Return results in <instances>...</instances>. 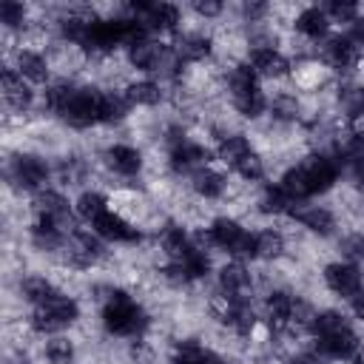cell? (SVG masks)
Masks as SVG:
<instances>
[{"instance_id": "cell-1", "label": "cell", "mask_w": 364, "mask_h": 364, "mask_svg": "<svg viewBox=\"0 0 364 364\" xmlns=\"http://www.w3.org/2000/svg\"><path fill=\"white\" fill-rule=\"evenodd\" d=\"M105 327L117 336H134L145 327V313L125 296V293H114L105 301Z\"/></svg>"}, {"instance_id": "cell-2", "label": "cell", "mask_w": 364, "mask_h": 364, "mask_svg": "<svg viewBox=\"0 0 364 364\" xmlns=\"http://www.w3.org/2000/svg\"><path fill=\"white\" fill-rule=\"evenodd\" d=\"M63 117H65V122H71L77 128H85V125L97 122L100 119V94L97 91H85V88H77L74 97H71V102L65 105Z\"/></svg>"}, {"instance_id": "cell-3", "label": "cell", "mask_w": 364, "mask_h": 364, "mask_svg": "<svg viewBox=\"0 0 364 364\" xmlns=\"http://www.w3.org/2000/svg\"><path fill=\"white\" fill-rule=\"evenodd\" d=\"M324 282H327V287L330 290H336L338 296H355V293H361V270L355 267V264H330L327 270H324Z\"/></svg>"}, {"instance_id": "cell-4", "label": "cell", "mask_w": 364, "mask_h": 364, "mask_svg": "<svg viewBox=\"0 0 364 364\" xmlns=\"http://www.w3.org/2000/svg\"><path fill=\"white\" fill-rule=\"evenodd\" d=\"M318 350L324 355H333V358H355L358 355V338L347 324V327H341V330H336L330 336H321L318 338Z\"/></svg>"}, {"instance_id": "cell-5", "label": "cell", "mask_w": 364, "mask_h": 364, "mask_svg": "<svg viewBox=\"0 0 364 364\" xmlns=\"http://www.w3.org/2000/svg\"><path fill=\"white\" fill-rule=\"evenodd\" d=\"M94 230H97V236L111 239V242H134L136 239V230L114 210H105L102 216H97L94 219Z\"/></svg>"}, {"instance_id": "cell-6", "label": "cell", "mask_w": 364, "mask_h": 364, "mask_svg": "<svg viewBox=\"0 0 364 364\" xmlns=\"http://www.w3.org/2000/svg\"><path fill=\"white\" fill-rule=\"evenodd\" d=\"M162 57H165V48H162L159 43L148 40V37H145V40H136V43L131 46V51H128L131 65H134V68H142V71H159Z\"/></svg>"}, {"instance_id": "cell-7", "label": "cell", "mask_w": 364, "mask_h": 364, "mask_svg": "<svg viewBox=\"0 0 364 364\" xmlns=\"http://www.w3.org/2000/svg\"><path fill=\"white\" fill-rule=\"evenodd\" d=\"M324 57L330 60V65L336 68H353L358 60V46L350 37H333L324 46Z\"/></svg>"}, {"instance_id": "cell-8", "label": "cell", "mask_w": 364, "mask_h": 364, "mask_svg": "<svg viewBox=\"0 0 364 364\" xmlns=\"http://www.w3.org/2000/svg\"><path fill=\"white\" fill-rule=\"evenodd\" d=\"M250 65L256 74L262 77H284L287 74V60L276 51V48H256L253 57H250Z\"/></svg>"}, {"instance_id": "cell-9", "label": "cell", "mask_w": 364, "mask_h": 364, "mask_svg": "<svg viewBox=\"0 0 364 364\" xmlns=\"http://www.w3.org/2000/svg\"><path fill=\"white\" fill-rule=\"evenodd\" d=\"M134 11H142L145 14V23L151 28H159V31H168L179 23V9L171 6V3H154V6H134Z\"/></svg>"}, {"instance_id": "cell-10", "label": "cell", "mask_w": 364, "mask_h": 364, "mask_svg": "<svg viewBox=\"0 0 364 364\" xmlns=\"http://www.w3.org/2000/svg\"><path fill=\"white\" fill-rule=\"evenodd\" d=\"M0 82H3V97H6V102L11 108H26L31 102V88L26 85V80L17 71L6 68L3 77H0Z\"/></svg>"}, {"instance_id": "cell-11", "label": "cell", "mask_w": 364, "mask_h": 364, "mask_svg": "<svg viewBox=\"0 0 364 364\" xmlns=\"http://www.w3.org/2000/svg\"><path fill=\"white\" fill-rule=\"evenodd\" d=\"M304 171H307L313 193H321V191L333 188V182H336V165L330 159H324V156H313L310 162H304Z\"/></svg>"}, {"instance_id": "cell-12", "label": "cell", "mask_w": 364, "mask_h": 364, "mask_svg": "<svg viewBox=\"0 0 364 364\" xmlns=\"http://www.w3.org/2000/svg\"><path fill=\"white\" fill-rule=\"evenodd\" d=\"M100 256H102V247H100V242L91 239L88 233H77V236L68 242V259H71L74 264H80V267L94 264Z\"/></svg>"}, {"instance_id": "cell-13", "label": "cell", "mask_w": 364, "mask_h": 364, "mask_svg": "<svg viewBox=\"0 0 364 364\" xmlns=\"http://www.w3.org/2000/svg\"><path fill=\"white\" fill-rule=\"evenodd\" d=\"M14 176H17V182L23 188H40L46 182V176H48V168L37 156H20L14 162Z\"/></svg>"}, {"instance_id": "cell-14", "label": "cell", "mask_w": 364, "mask_h": 364, "mask_svg": "<svg viewBox=\"0 0 364 364\" xmlns=\"http://www.w3.org/2000/svg\"><path fill=\"white\" fill-rule=\"evenodd\" d=\"M219 282H222V290H225L228 296L239 299V296L247 290V284H250V273H247L239 262H233V264H225V267H222Z\"/></svg>"}, {"instance_id": "cell-15", "label": "cell", "mask_w": 364, "mask_h": 364, "mask_svg": "<svg viewBox=\"0 0 364 364\" xmlns=\"http://www.w3.org/2000/svg\"><path fill=\"white\" fill-rule=\"evenodd\" d=\"M17 74H20L23 80L43 82L46 74H48V63H46L37 51H20V54H17Z\"/></svg>"}, {"instance_id": "cell-16", "label": "cell", "mask_w": 364, "mask_h": 364, "mask_svg": "<svg viewBox=\"0 0 364 364\" xmlns=\"http://www.w3.org/2000/svg\"><path fill=\"white\" fill-rule=\"evenodd\" d=\"M108 162H111L114 171H119V173H125V176H131V173H136V171L142 168L139 151H134V148H128V145H114V148L108 151Z\"/></svg>"}, {"instance_id": "cell-17", "label": "cell", "mask_w": 364, "mask_h": 364, "mask_svg": "<svg viewBox=\"0 0 364 364\" xmlns=\"http://www.w3.org/2000/svg\"><path fill=\"white\" fill-rule=\"evenodd\" d=\"M208 162V148L196 145V142H182L179 148H173V168H205Z\"/></svg>"}, {"instance_id": "cell-18", "label": "cell", "mask_w": 364, "mask_h": 364, "mask_svg": "<svg viewBox=\"0 0 364 364\" xmlns=\"http://www.w3.org/2000/svg\"><path fill=\"white\" fill-rule=\"evenodd\" d=\"M296 213V219L304 225V228H310V230H316V233H330L333 230V216H330V210H324V208H318V205H313V208H299V210H293Z\"/></svg>"}, {"instance_id": "cell-19", "label": "cell", "mask_w": 364, "mask_h": 364, "mask_svg": "<svg viewBox=\"0 0 364 364\" xmlns=\"http://www.w3.org/2000/svg\"><path fill=\"white\" fill-rule=\"evenodd\" d=\"M327 11H321V9H304L299 17H296V28L301 31V34H307V37H321V34H327Z\"/></svg>"}, {"instance_id": "cell-20", "label": "cell", "mask_w": 364, "mask_h": 364, "mask_svg": "<svg viewBox=\"0 0 364 364\" xmlns=\"http://www.w3.org/2000/svg\"><path fill=\"white\" fill-rule=\"evenodd\" d=\"M282 188H284V193H287L293 202H301L304 196H310L313 191H310V179H307V171H304V165H299V168H290V171L284 173V182H282Z\"/></svg>"}, {"instance_id": "cell-21", "label": "cell", "mask_w": 364, "mask_h": 364, "mask_svg": "<svg viewBox=\"0 0 364 364\" xmlns=\"http://www.w3.org/2000/svg\"><path fill=\"white\" fill-rule=\"evenodd\" d=\"M242 233H245V230H242L233 219H216V222L210 225V242L219 245V247H225V250H230Z\"/></svg>"}, {"instance_id": "cell-22", "label": "cell", "mask_w": 364, "mask_h": 364, "mask_svg": "<svg viewBox=\"0 0 364 364\" xmlns=\"http://www.w3.org/2000/svg\"><path fill=\"white\" fill-rule=\"evenodd\" d=\"M193 191L208 196V199H213V196H219L225 191V179L216 171H210V168H199L193 173Z\"/></svg>"}, {"instance_id": "cell-23", "label": "cell", "mask_w": 364, "mask_h": 364, "mask_svg": "<svg viewBox=\"0 0 364 364\" xmlns=\"http://www.w3.org/2000/svg\"><path fill=\"white\" fill-rule=\"evenodd\" d=\"M34 202H37L40 216H54V219H65L68 216V202L57 191H40Z\"/></svg>"}, {"instance_id": "cell-24", "label": "cell", "mask_w": 364, "mask_h": 364, "mask_svg": "<svg viewBox=\"0 0 364 364\" xmlns=\"http://www.w3.org/2000/svg\"><path fill=\"white\" fill-rule=\"evenodd\" d=\"M20 290H23V296L31 301V304H46L51 296H54V287H51V282L46 279V276H28L23 284H20Z\"/></svg>"}, {"instance_id": "cell-25", "label": "cell", "mask_w": 364, "mask_h": 364, "mask_svg": "<svg viewBox=\"0 0 364 364\" xmlns=\"http://www.w3.org/2000/svg\"><path fill=\"white\" fill-rule=\"evenodd\" d=\"M162 250H165L173 262H182L185 253L191 250L185 230H182V228H165V230H162Z\"/></svg>"}, {"instance_id": "cell-26", "label": "cell", "mask_w": 364, "mask_h": 364, "mask_svg": "<svg viewBox=\"0 0 364 364\" xmlns=\"http://www.w3.org/2000/svg\"><path fill=\"white\" fill-rule=\"evenodd\" d=\"M293 307H296L293 296H287L282 290L279 293H270V299H267V316H270L273 324H287L290 316H293Z\"/></svg>"}, {"instance_id": "cell-27", "label": "cell", "mask_w": 364, "mask_h": 364, "mask_svg": "<svg viewBox=\"0 0 364 364\" xmlns=\"http://www.w3.org/2000/svg\"><path fill=\"white\" fill-rule=\"evenodd\" d=\"M293 205H296V202L284 193L282 185H279V188H264V193H262V199H259V208H262L264 213H287Z\"/></svg>"}, {"instance_id": "cell-28", "label": "cell", "mask_w": 364, "mask_h": 364, "mask_svg": "<svg viewBox=\"0 0 364 364\" xmlns=\"http://www.w3.org/2000/svg\"><path fill=\"white\" fill-rule=\"evenodd\" d=\"M159 97H162V91H159L156 82H134V85H128V91H125V100H128L131 105H156Z\"/></svg>"}, {"instance_id": "cell-29", "label": "cell", "mask_w": 364, "mask_h": 364, "mask_svg": "<svg viewBox=\"0 0 364 364\" xmlns=\"http://www.w3.org/2000/svg\"><path fill=\"white\" fill-rule=\"evenodd\" d=\"M128 111V100L119 94H100V119L102 122H119Z\"/></svg>"}, {"instance_id": "cell-30", "label": "cell", "mask_w": 364, "mask_h": 364, "mask_svg": "<svg viewBox=\"0 0 364 364\" xmlns=\"http://www.w3.org/2000/svg\"><path fill=\"white\" fill-rule=\"evenodd\" d=\"M245 154H250V142L245 139V136H225L222 142H219V159L222 162H228V165H236Z\"/></svg>"}, {"instance_id": "cell-31", "label": "cell", "mask_w": 364, "mask_h": 364, "mask_svg": "<svg viewBox=\"0 0 364 364\" xmlns=\"http://www.w3.org/2000/svg\"><path fill=\"white\" fill-rule=\"evenodd\" d=\"M176 264L182 267L185 279H202V276L210 270V262H208L205 250H196V247H191V250L185 253V259H182V262H176Z\"/></svg>"}, {"instance_id": "cell-32", "label": "cell", "mask_w": 364, "mask_h": 364, "mask_svg": "<svg viewBox=\"0 0 364 364\" xmlns=\"http://www.w3.org/2000/svg\"><path fill=\"white\" fill-rule=\"evenodd\" d=\"M40 307H48V310L60 318V324H71V321L77 318V313H80V310H77V301L68 299V296H60V293H54V296H51L46 304H40Z\"/></svg>"}, {"instance_id": "cell-33", "label": "cell", "mask_w": 364, "mask_h": 364, "mask_svg": "<svg viewBox=\"0 0 364 364\" xmlns=\"http://www.w3.org/2000/svg\"><path fill=\"white\" fill-rule=\"evenodd\" d=\"M108 208H105V199L97 193V191H85L80 199H77V213L88 222H94L97 216H102Z\"/></svg>"}, {"instance_id": "cell-34", "label": "cell", "mask_w": 364, "mask_h": 364, "mask_svg": "<svg viewBox=\"0 0 364 364\" xmlns=\"http://www.w3.org/2000/svg\"><path fill=\"white\" fill-rule=\"evenodd\" d=\"M282 250H284L282 233L264 230V233L256 236V256H262V259H276V256H282Z\"/></svg>"}, {"instance_id": "cell-35", "label": "cell", "mask_w": 364, "mask_h": 364, "mask_svg": "<svg viewBox=\"0 0 364 364\" xmlns=\"http://www.w3.org/2000/svg\"><path fill=\"white\" fill-rule=\"evenodd\" d=\"M233 105L245 117H259L262 108H264V97H262L259 88H253V91H245V94H233Z\"/></svg>"}, {"instance_id": "cell-36", "label": "cell", "mask_w": 364, "mask_h": 364, "mask_svg": "<svg viewBox=\"0 0 364 364\" xmlns=\"http://www.w3.org/2000/svg\"><path fill=\"white\" fill-rule=\"evenodd\" d=\"M173 364H222V361L213 353H208V350H202L196 344H185V347H179Z\"/></svg>"}, {"instance_id": "cell-37", "label": "cell", "mask_w": 364, "mask_h": 364, "mask_svg": "<svg viewBox=\"0 0 364 364\" xmlns=\"http://www.w3.org/2000/svg\"><path fill=\"white\" fill-rule=\"evenodd\" d=\"M208 51H210V43L205 37H199V34H191V37L179 40V48H176V54L182 60H202Z\"/></svg>"}, {"instance_id": "cell-38", "label": "cell", "mask_w": 364, "mask_h": 364, "mask_svg": "<svg viewBox=\"0 0 364 364\" xmlns=\"http://www.w3.org/2000/svg\"><path fill=\"white\" fill-rule=\"evenodd\" d=\"M256 88V71L250 65H239L230 71V91L233 94H245Z\"/></svg>"}, {"instance_id": "cell-39", "label": "cell", "mask_w": 364, "mask_h": 364, "mask_svg": "<svg viewBox=\"0 0 364 364\" xmlns=\"http://www.w3.org/2000/svg\"><path fill=\"white\" fill-rule=\"evenodd\" d=\"M341 327H347V321H344V316L336 313V310L318 313L316 321H313V330L318 333V338H321V336H330V333H336V330H341Z\"/></svg>"}, {"instance_id": "cell-40", "label": "cell", "mask_w": 364, "mask_h": 364, "mask_svg": "<svg viewBox=\"0 0 364 364\" xmlns=\"http://www.w3.org/2000/svg\"><path fill=\"white\" fill-rule=\"evenodd\" d=\"M46 358L51 364H68L74 358V344L68 338H51L46 347Z\"/></svg>"}, {"instance_id": "cell-41", "label": "cell", "mask_w": 364, "mask_h": 364, "mask_svg": "<svg viewBox=\"0 0 364 364\" xmlns=\"http://www.w3.org/2000/svg\"><path fill=\"white\" fill-rule=\"evenodd\" d=\"M233 168L239 171V176H245V179H250V182H253V179H262V173H264V165H262L259 154H253V151L245 154Z\"/></svg>"}, {"instance_id": "cell-42", "label": "cell", "mask_w": 364, "mask_h": 364, "mask_svg": "<svg viewBox=\"0 0 364 364\" xmlns=\"http://www.w3.org/2000/svg\"><path fill=\"white\" fill-rule=\"evenodd\" d=\"M31 327L40 330V333H54V330H60L63 324H60V318H57L48 307H37V310L31 313Z\"/></svg>"}, {"instance_id": "cell-43", "label": "cell", "mask_w": 364, "mask_h": 364, "mask_svg": "<svg viewBox=\"0 0 364 364\" xmlns=\"http://www.w3.org/2000/svg\"><path fill=\"white\" fill-rule=\"evenodd\" d=\"M327 11H330V17L333 20H338V23H355L358 20V6L355 3H330L327 6Z\"/></svg>"}, {"instance_id": "cell-44", "label": "cell", "mask_w": 364, "mask_h": 364, "mask_svg": "<svg viewBox=\"0 0 364 364\" xmlns=\"http://www.w3.org/2000/svg\"><path fill=\"white\" fill-rule=\"evenodd\" d=\"M23 17H26L23 3H14V0H3V3H0V20H3L6 26H20Z\"/></svg>"}, {"instance_id": "cell-45", "label": "cell", "mask_w": 364, "mask_h": 364, "mask_svg": "<svg viewBox=\"0 0 364 364\" xmlns=\"http://www.w3.org/2000/svg\"><path fill=\"white\" fill-rule=\"evenodd\" d=\"M230 253H233L236 259H253V256H256V236L245 230V233L236 239V245L230 247Z\"/></svg>"}, {"instance_id": "cell-46", "label": "cell", "mask_w": 364, "mask_h": 364, "mask_svg": "<svg viewBox=\"0 0 364 364\" xmlns=\"http://www.w3.org/2000/svg\"><path fill=\"white\" fill-rule=\"evenodd\" d=\"M193 11L202 17H216L222 11V3L219 0H193Z\"/></svg>"}, {"instance_id": "cell-47", "label": "cell", "mask_w": 364, "mask_h": 364, "mask_svg": "<svg viewBox=\"0 0 364 364\" xmlns=\"http://www.w3.org/2000/svg\"><path fill=\"white\" fill-rule=\"evenodd\" d=\"M276 114H279L282 119L296 117V100H290V97H279V100H276Z\"/></svg>"}, {"instance_id": "cell-48", "label": "cell", "mask_w": 364, "mask_h": 364, "mask_svg": "<svg viewBox=\"0 0 364 364\" xmlns=\"http://www.w3.org/2000/svg\"><path fill=\"white\" fill-rule=\"evenodd\" d=\"M344 247H347V256H350V259H364V239H361V236L347 239Z\"/></svg>"}, {"instance_id": "cell-49", "label": "cell", "mask_w": 364, "mask_h": 364, "mask_svg": "<svg viewBox=\"0 0 364 364\" xmlns=\"http://www.w3.org/2000/svg\"><path fill=\"white\" fill-rule=\"evenodd\" d=\"M264 11H267V6H264V3H247V6H245V14H247L250 20H256V17H262Z\"/></svg>"}, {"instance_id": "cell-50", "label": "cell", "mask_w": 364, "mask_h": 364, "mask_svg": "<svg viewBox=\"0 0 364 364\" xmlns=\"http://www.w3.org/2000/svg\"><path fill=\"white\" fill-rule=\"evenodd\" d=\"M350 40H353L355 46H364V20H355V23H353V34H350Z\"/></svg>"}, {"instance_id": "cell-51", "label": "cell", "mask_w": 364, "mask_h": 364, "mask_svg": "<svg viewBox=\"0 0 364 364\" xmlns=\"http://www.w3.org/2000/svg\"><path fill=\"white\" fill-rule=\"evenodd\" d=\"M353 310H355V316H358V318L364 321V290L353 296Z\"/></svg>"}, {"instance_id": "cell-52", "label": "cell", "mask_w": 364, "mask_h": 364, "mask_svg": "<svg viewBox=\"0 0 364 364\" xmlns=\"http://www.w3.org/2000/svg\"><path fill=\"white\" fill-rule=\"evenodd\" d=\"M290 364H318V361H316L313 355H296V358H293Z\"/></svg>"}]
</instances>
